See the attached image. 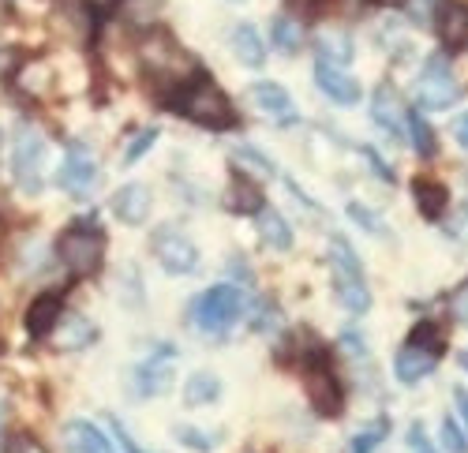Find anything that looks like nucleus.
Listing matches in <instances>:
<instances>
[{"mask_svg":"<svg viewBox=\"0 0 468 453\" xmlns=\"http://www.w3.org/2000/svg\"><path fill=\"white\" fill-rule=\"evenodd\" d=\"M259 237H262L266 248H274V251H289L292 248V229H289V221L278 210H259Z\"/></svg>","mask_w":468,"mask_h":453,"instance_id":"4be33fe9","label":"nucleus"},{"mask_svg":"<svg viewBox=\"0 0 468 453\" xmlns=\"http://www.w3.org/2000/svg\"><path fill=\"white\" fill-rule=\"evenodd\" d=\"M232 53H237V60L248 64V68H259L266 60V46H262V37H259V30L251 23L232 30Z\"/></svg>","mask_w":468,"mask_h":453,"instance_id":"5701e85b","label":"nucleus"},{"mask_svg":"<svg viewBox=\"0 0 468 453\" xmlns=\"http://www.w3.org/2000/svg\"><path fill=\"white\" fill-rule=\"evenodd\" d=\"M457 405H461V416L468 424V390H457Z\"/></svg>","mask_w":468,"mask_h":453,"instance_id":"79ce46f5","label":"nucleus"},{"mask_svg":"<svg viewBox=\"0 0 468 453\" xmlns=\"http://www.w3.org/2000/svg\"><path fill=\"white\" fill-rule=\"evenodd\" d=\"M229 210H237V214H259L262 210V192L248 176L232 180V187H229Z\"/></svg>","mask_w":468,"mask_h":453,"instance_id":"393cba45","label":"nucleus"},{"mask_svg":"<svg viewBox=\"0 0 468 453\" xmlns=\"http://www.w3.org/2000/svg\"><path fill=\"white\" fill-rule=\"evenodd\" d=\"M303 386H307V401L311 408L319 412V416H337L341 412V383H337V374L330 367V360L315 356V360H307V371H303Z\"/></svg>","mask_w":468,"mask_h":453,"instance_id":"6e6552de","label":"nucleus"},{"mask_svg":"<svg viewBox=\"0 0 468 453\" xmlns=\"http://www.w3.org/2000/svg\"><path fill=\"white\" fill-rule=\"evenodd\" d=\"M457 98H461V83L450 71L446 57H431L416 79V105L420 109H450V105H457Z\"/></svg>","mask_w":468,"mask_h":453,"instance_id":"39448f33","label":"nucleus"},{"mask_svg":"<svg viewBox=\"0 0 468 453\" xmlns=\"http://www.w3.org/2000/svg\"><path fill=\"white\" fill-rule=\"evenodd\" d=\"M112 427H116V435H121V442H124V449H128V453H143V449H139V446L128 438V431L121 427V420H112Z\"/></svg>","mask_w":468,"mask_h":453,"instance_id":"a19ab883","label":"nucleus"},{"mask_svg":"<svg viewBox=\"0 0 468 453\" xmlns=\"http://www.w3.org/2000/svg\"><path fill=\"white\" fill-rule=\"evenodd\" d=\"M173 435H176V442H180V446L199 449V453H210V449L221 442V435H218V431H199V427H187V424H180Z\"/></svg>","mask_w":468,"mask_h":453,"instance_id":"c756f323","label":"nucleus"},{"mask_svg":"<svg viewBox=\"0 0 468 453\" xmlns=\"http://www.w3.org/2000/svg\"><path fill=\"white\" fill-rule=\"evenodd\" d=\"M319 60H326V64H348L353 60V37L348 34H341V30H323L319 34Z\"/></svg>","mask_w":468,"mask_h":453,"instance_id":"a878e982","label":"nucleus"},{"mask_svg":"<svg viewBox=\"0 0 468 453\" xmlns=\"http://www.w3.org/2000/svg\"><path fill=\"white\" fill-rule=\"evenodd\" d=\"M446 187L442 184H435V180H416V206H420V214L423 217H442V210H446Z\"/></svg>","mask_w":468,"mask_h":453,"instance_id":"bb28decb","label":"nucleus"},{"mask_svg":"<svg viewBox=\"0 0 468 453\" xmlns=\"http://www.w3.org/2000/svg\"><path fill=\"white\" fill-rule=\"evenodd\" d=\"M461 367H464V371H468V349H464V353H461Z\"/></svg>","mask_w":468,"mask_h":453,"instance_id":"c03bdc74","label":"nucleus"},{"mask_svg":"<svg viewBox=\"0 0 468 453\" xmlns=\"http://www.w3.org/2000/svg\"><path fill=\"white\" fill-rule=\"evenodd\" d=\"M176 109L184 112L187 121L203 124V128H214V132H225V128H237V109L225 98V90L210 79V75H195L180 87V98H176Z\"/></svg>","mask_w":468,"mask_h":453,"instance_id":"f257e3e1","label":"nucleus"},{"mask_svg":"<svg viewBox=\"0 0 468 453\" xmlns=\"http://www.w3.org/2000/svg\"><path fill=\"white\" fill-rule=\"evenodd\" d=\"M150 248H154V258H158V267L165 270V274H195L199 270V248L191 244V237H184V233H176V229H158L154 233V240H150Z\"/></svg>","mask_w":468,"mask_h":453,"instance_id":"0eeeda50","label":"nucleus"},{"mask_svg":"<svg viewBox=\"0 0 468 453\" xmlns=\"http://www.w3.org/2000/svg\"><path fill=\"white\" fill-rule=\"evenodd\" d=\"M221 397V379L210 371H199V374H191V379L184 383V401L191 408H199V405H210Z\"/></svg>","mask_w":468,"mask_h":453,"instance_id":"b1692460","label":"nucleus"},{"mask_svg":"<svg viewBox=\"0 0 468 453\" xmlns=\"http://www.w3.org/2000/svg\"><path fill=\"white\" fill-rule=\"evenodd\" d=\"M240 308H244V296L240 289L232 285H214L207 289L191 308V326L203 330V333H225L232 322L240 319Z\"/></svg>","mask_w":468,"mask_h":453,"instance_id":"20e7f679","label":"nucleus"},{"mask_svg":"<svg viewBox=\"0 0 468 453\" xmlns=\"http://www.w3.org/2000/svg\"><path fill=\"white\" fill-rule=\"evenodd\" d=\"M360 154H364V158L371 162V173H375L378 180H386V184H394V173H389V169H386V162H382V158L375 154V150H371V146H364V150H360Z\"/></svg>","mask_w":468,"mask_h":453,"instance_id":"e433bc0d","label":"nucleus"},{"mask_svg":"<svg viewBox=\"0 0 468 453\" xmlns=\"http://www.w3.org/2000/svg\"><path fill=\"white\" fill-rule=\"evenodd\" d=\"M143 60H146L150 75H158V79H173V83H180L176 75L191 68V57L173 42L169 34H150L146 46H143Z\"/></svg>","mask_w":468,"mask_h":453,"instance_id":"9d476101","label":"nucleus"},{"mask_svg":"<svg viewBox=\"0 0 468 453\" xmlns=\"http://www.w3.org/2000/svg\"><path fill=\"white\" fill-rule=\"evenodd\" d=\"M16 87L27 94V98H46L53 90V68L49 60H27L16 75Z\"/></svg>","mask_w":468,"mask_h":453,"instance_id":"412c9836","label":"nucleus"},{"mask_svg":"<svg viewBox=\"0 0 468 453\" xmlns=\"http://www.w3.org/2000/svg\"><path fill=\"white\" fill-rule=\"evenodd\" d=\"M270 42H274L282 53H296L300 42H303V26H300V19L278 16L274 23H270Z\"/></svg>","mask_w":468,"mask_h":453,"instance_id":"cd10ccee","label":"nucleus"},{"mask_svg":"<svg viewBox=\"0 0 468 453\" xmlns=\"http://www.w3.org/2000/svg\"><path fill=\"white\" fill-rule=\"evenodd\" d=\"M101 180V169H98V158L83 142H71L68 154H64V165H60V187L75 199H87Z\"/></svg>","mask_w":468,"mask_h":453,"instance_id":"1a4fd4ad","label":"nucleus"},{"mask_svg":"<svg viewBox=\"0 0 468 453\" xmlns=\"http://www.w3.org/2000/svg\"><path fill=\"white\" fill-rule=\"evenodd\" d=\"M341 345H345V353H348V356H367L364 337H356V333H345V337H341Z\"/></svg>","mask_w":468,"mask_h":453,"instance_id":"58836bf2","label":"nucleus"},{"mask_svg":"<svg viewBox=\"0 0 468 453\" xmlns=\"http://www.w3.org/2000/svg\"><path fill=\"white\" fill-rule=\"evenodd\" d=\"M5 453H49V449L42 446V438H34V435L19 431V435H12V438H8Z\"/></svg>","mask_w":468,"mask_h":453,"instance_id":"72a5a7b5","label":"nucleus"},{"mask_svg":"<svg viewBox=\"0 0 468 453\" xmlns=\"http://www.w3.org/2000/svg\"><path fill=\"white\" fill-rule=\"evenodd\" d=\"M442 446L450 453H464V438H461V431H457L453 420H442Z\"/></svg>","mask_w":468,"mask_h":453,"instance_id":"f704fd0d","label":"nucleus"},{"mask_svg":"<svg viewBox=\"0 0 468 453\" xmlns=\"http://www.w3.org/2000/svg\"><path fill=\"white\" fill-rule=\"evenodd\" d=\"M53 333H57V345L68 349V353H80V349H87L94 342V326L83 315H71V311L60 315V322L53 326Z\"/></svg>","mask_w":468,"mask_h":453,"instance_id":"6ab92c4d","label":"nucleus"},{"mask_svg":"<svg viewBox=\"0 0 468 453\" xmlns=\"http://www.w3.org/2000/svg\"><path fill=\"white\" fill-rule=\"evenodd\" d=\"M173 374H176V353L169 345H162L135 367V390L143 397H158L173 386Z\"/></svg>","mask_w":468,"mask_h":453,"instance_id":"9b49d317","label":"nucleus"},{"mask_svg":"<svg viewBox=\"0 0 468 453\" xmlns=\"http://www.w3.org/2000/svg\"><path fill=\"white\" fill-rule=\"evenodd\" d=\"M57 255L60 262L75 274V278H87L101 267V258H105V237L98 225H87V221H75L71 229L60 233L57 240Z\"/></svg>","mask_w":468,"mask_h":453,"instance_id":"7ed1b4c3","label":"nucleus"},{"mask_svg":"<svg viewBox=\"0 0 468 453\" xmlns=\"http://www.w3.org/2000/svg\"><path fill=\"white\" fill-rule=\"evenodd\" d=\"M315 87H319L330 101H337V105L360 101V83H356L348 71H341L337 64H326V60L315 64Z\"/></svg>","mask_w":468,"mask_h":453,"instance_id":"ddd939ff","label":"nucleus"},{"mask_svg":"<svg viewBox=\"0 0 468 453\" xmlns=\"http://www.w3.org/2000/svg\"><path fill=\"white\" fill-rule=\"evenodd\" d=\"M8 16H12V0H0V26L8 23Z\"/></svg>","mask_w":468,"mask_h":453,"instance_id":"37998d69","label":"nucleus"},{"mask_svg":"<svg viewBox=\"0 0 468 453\" xmlns=\"http://www.w3.org/2000/svg\"><path fill=\"white\" fill-rule=\"evenodd\" d=\"M409 135H412V150L420 158H431L435 154V132H431V124H427L420 112H409Z\"/></svg>","mask_w":468,"mask_h":453,"instance_id":"c85d7f7f","label":"nucleus"},{"mask_svg":"<svg viewBox=\"0 0 468 453\" xmlns=\"http://www.w3.org/2000/svg\"><path fill=\"white\" fill-rule=\"evenodd\" d=\"M371 117H375V124H378L382 132L401 135L405 124H409V109L401 105V98H398L394 87H378V90H375V101H371Z\"/></svg>","mask_w":468,"mask_h":453,"instance_id":"2eb2a0df","label":"nucleus"},{"mask_svg":"<svg viewBox=\"0 0 468 453\" xmlns=\"http://www.w3.org/2000/svg\"><path fill=\"white\" fill-rule=\"evenodd\" d=\"M112 214L124 225H143L150 217V187L146 184H124L112 195Z\"/></svg>","mask_w":468,"mask_h":453,"instance_id":"f3484780","label":"nucleus"},{"mask_svg":"<svg viewBox=\"0 0 468 453\" xmlns=\"http://www.w3.org/2000/svg\"><path fill=\"white\" fill-rule=\"evenodd\" d=\"M330 267H334V289H337V300L353 311V315H364L371 308V289L364 281V270H360V258L353 255L341 237H330Z\"/></svg>","mask_w":468,"mask_h":453,"instance_id":"f03ea898","label":"nucleus"},{"mask_svg":"<svg viewBox=\"0 0 468 453\" xmlns=\"http://www.w3.org/2000/svg\"><path fill=\"white\" fill-rule=\"evenodd\" d=\"M0 233H5V225H0Z\"/></svg>","mask_w":468,"mask_h":453,"instance_id":"49530a36","label":"nucleus"},{"mask_svg":"<svg viewBox=\"0 0 468 453\" xmlns=\"http://www.w3.org/2000/svg\"><path fill=\"white\" fill-rule=\"evenodd\" d=\"M453 135H457V142L468 150V112H464V117H461L457 124H453Z\"/></svg>","mask_w":468,"mask_h":453,"instance_id":"ea45409f","label":"nucleus"},{"mask_svg":"<svg viewBox=\"0 0 468 453\" xmlns=\"http://www.w3.org/2000/svg\"><path fill=\"white\" fill-rule=\"evenodd\" d=\"M237 162H248V165H255V169H259V173H266V176L274 173V162H266L262 154H255V150H248V146H244V150H237Z\"/></svg>","mask_w":468,"mask_h":453,"instance_id":"c9c22d12","label":"nucleus"},{"mask_svg":"<svg viewBox=\"0 0 468 453\" xmlns=\"http://www.w3.org/2000/svg\"><path fill=\"white\" fill-rule=\"evenodd\" d=\"M154 142H158V132H154V128H143V132H135V139L124 146V162H128V165H132V162H139V158L146 154V150H150Z\"/></svg>","mask_w":468,"mask_h":453,"instance_id":"473e14b6","label":"nucleus"},{"mask_svg":"<svg viewBox=\"0 0 468 453\" xmlns=\"http://www.w3.org/2000/svg\"><path fill=\"white\" fill-rule=\"evenodd\" d=\"M64 446H68V453H112L109 438L94 424H87V420L64 424Z\"/></svg>","mask_w":468,"mask_h":453,"instance_id":"a211bd4d","label":"nucleus"},{"mask_svg":"<svg viewBox=\"0 0 468 453\" xmlns=\"http://www.w3.org/2000/svg\"><path fill=\"white\" fill-rule=\"evenodd\" d=\"M248 101L262 112L266 121H278V124H289L292 117H296V105H292V98H289V90L285 87H278V83H255L251 90H248Z\"/></svg>","mask_w":468,"mask_h":453,"instance_id":"f8f14e48","label":"nucleus"},{"mask_svg":"<svg viewBox=\"0 0 468 453\" xmlns=\"http://www.w3.org/2000/svg\"><path fill=\"white\" fill-rule=\"evenodd\" d=\"M386 435H389V424H386V420H375L371 427L356 431V438H353V453H371Z\"/></svg>","mask_w":468,"mask_h":453,"instance_id":"7c9ffc66","label":"nucleus"},{"mask_svg":"<svg viewBox=\"0 0 468 453\" xmlns=\"http://www.w3.org/2000/svg\"><path fill=\"white\" fill-rule=\"evenodd\" d=\"M94 5H112V0H94Z\"/></svg>","mask_w":468,"mask_h":453,"instance_id":"a18cd8bd","label":"nucleus"},{"mask_svg":"<svg viewBox=\"0 0 468 453\" xmlns=\"http://www.w3.org/2000/svg\"><path fill=\"white\" fill-rule=\"evenodd\" d=\"M439 37L450 49L468 46V5H442L439 8Z\"/></svg>","mask_w":468,"mask_h":453,"instance_id":"aec40b11","label":"nucleus"},{"mask_svg":"<svg viewBox=\"0 0 468 453\" xmlns=\"http://www.w3.org/2000/svg\"><path fill=\"white\" fill-rule=\"evenodd\" d=\"M435 363H439V353H435V349H427V345H420V342H409V345L398 353L394 371H398V379H401L405 386H416L420 379H427V374L435 371Z\"/></svg>","mask_w":468,"mask_h":453,"instance_id":"4468645a","label":"nucleus"},{"mask_svg":"<svg viewBox=\"0 0 468 453\" xmlns=\"http://www.w3.org/2000/svg\"><path fill=\"white\" fill-rule=\"evenodd\" d=\"M60 315H64V296L60 292H42L27 308V330H30V337H49L53 326L60 322Z\"/></svg>","mask_w":468,"mask_h":453,"instance_id":"dca6fc26","label":"nucleus"},{"mask_svg":"<svg viewBox=\"0 0 468 453\" xmlns=\"http://www.w3.org/2000/svg\"><path fill=\"white\" fill-rule=\"evenodd\" d=\"M42 169H46V139L34 128H23L12 142V176L23 192H42Z\"/></svg>","mask_w":468,"mask_h":453,"instance_id":"423d86ee","label":"nucleus"},{"mask_svg":"<svg viewBox=\"0 0 468 453\" xmlns=\"http://www.w3.org/2000/svg\"><path fill=\"white\" fill-rule=\"evenodd\" d=\"M450 308H453V319L457 322H468V285L450 300Z\"/></svg>","mask_w":468,"mask_h":453,"instance_id":"4c0bfd02","label":"nucleus"},{"mask_svg":"<svg viewBox=\"0 0 468 453\" xmlns=\"http://www.w3.org/2000/svg\"><path fill=\"white\" fill-rule=\"evenodd\" d=\"M348 217H353L364 233H371V237H386V225H382V217H378L375 210H367V206H360V203H348Z\"/></svg>","mask_w":468,"mask_h":453,"instance_id":"2f4dec72","label":"nucleus"}]
</instances>
